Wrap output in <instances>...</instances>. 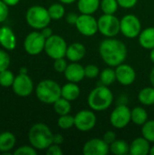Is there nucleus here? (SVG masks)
<instances>
[{"label":"nucleus","mask_w":154,"mask_h":155,"mask_svg":"<svg viewBox=\"0 0 154 155\" xmlns=\"http://www.w3.org/2000/svg\"><path fill=\"white\" fill-rule=\"evenodd\" d=\"M3 2H5L8 6H15L16 5L19 4L20 0H2Z\"/></svg>","instance_id":"nucleus-45"},{"label":"nucleus","mask_w":154,"mask_h":155,"mask_svg":"<svg viewBox=\"0 0 154 155\" xmlns=\"http://www.w3.org/2000/svg\"><path fill=\"white\" fill-rule=\"evenodd\" d=\"M0 154H1V153H0Z\"/></svg>","instance_id":"nucleus-51"},{"label":"nucleus","mask_w":154,"mask_h":155,"mask_svg":"<svg viewBox=\"0 0 154 155\" xmlns=\"http://www.w3.org/2000/svg\"><path fill=\"white\" fill-rule=\"evenodd\" d=\"M25 20L30 27L35 30H41L48 26L52 19L47 8L42 5H33L27 9Z\"/></svg>","instance_id":"nucleus-5"},{"label":"nucleus","mask_w":154,"mask_h":155,"mask_svg":"<svg viewBox=\"0 0 154 155\" xmlns=\"http://www.w3.org/2000/svg\"><path fill=\"white\" fill-rule=\"evenodd\" d=\"M15 74L12 71L6 69L0 72V85L3 87H10L13 85L15 81Z\"/></svg>","instance_id":"nucleus-33"},{"label":"nucleus","mask_w":154,"mask_h":155,"mask_svg":"<svg viewBox=\"0 0 154 155\" xmlns=\"http://www.w3.org/2000/svg\"><path fill=\"white\" fill-rule=\"evenodd\" d=\"M53 132L44 123L34 124L28 132L29 143L37 151L46 150L53 143Z\"/></svg>","instance_id":"nucleus-2"},{"label":"nucleus","mask_w":154,"mask_h":155,"mask_svg":"<svg viewBox=\"0 0 154 155\" xmlns=\"http://www.w3.org/2000/svg\"><path fill=\"white\" fill-rule=\"evenodd\" d=\"M67 65H68V63H67V61L65 60L64 57L55 59L54 62V69L57 73H64Z\"/></svg>","instance_id":"nucleus-37"},{"label":"nucleus","mask_w":154,"mask_h":155,"mask_svg":"<svg viewBox=\"0 0 154 155\" xmlns=\"http://www.w3.org/2000/svg\"><path fill=\"white\" fill-rule=\"evenodd\" d=\"M121 34L130 39L136 38L142 32L140 19L133 14H127L120 19Z\"/></svg>","instance_id":"nucleus-8"},{"label":"nucleus","mask_w":154,"mask_h":155,"mask_svg":"<svg viewBox=\"0 0 154 155\" xmlns=\"http://www.w3.org/2000/svg\"><path fill=\"white\" fill-rule=\"evenodd\" d=\"M142 135L150 143H154V120H148L142 125Z\"/></svg>","instance_id":"nucleus-31"},{"label":"nucleus","mask_w":154,"mask_h":155,"mask_svg":"<svg viewBox=\"0 0 154 155\" xmlns=\"http://www.w3.org/2000/svg\"><path fill=\"white\" fill-rule=\"evenodd\" d=\"M110 152L115 155H126L130 153V144L124 140H115L110 144Z\"/></svg>","instance_id":"nucleus-26"},{"label":"nucleus","mask_w":154,"mask_h":155,"mask_svg":"<svg viewBox=\"0 0 154 155\" xmlns=\"http://www.w3.org/2000/svg\"><path fill=\"white\" fill-rule=\"evenodd\" d=\"M99 77H100V82L102 84L110 86L116 81L115 69H113L111 66H109L108 68H105L102 72H100Z\"/></svg>","instance_id":"nucleus-28"},{"label":"nucleus","mask_w":154,"mask_h":155,"mask_svg":"<svg viewBox=\"0 0 154 155\" xmlns=\"http://www.w3.org/2000/svg\"><path fill=\"white\" fill-rule=\"evenodd\" d=\"M15 155H36L37 150L34 148L31 144L30 145H23L15 149L14 152Z\"/></svg>","instance_id":"nucleus-36"},{"label":"nucleus","mask_w":154,"mask_h":155,"mask_svg":"<svg viewBox=\"0 0 154 155\" xmlns=\"http://www.w3.org/2000/svg\"><path fill=\"white\" fill-rule=\"evenodd\" d=\"M45 41L41 32H31L24 40V49L30 55H38L44 51Z\"/></svg>","instance_id":"nucleus-10"},{"label":"nucleus","mask_w":154,"mask_h":155,"mask_svg":"<svg viewBox=\"0 0 154 155\" xmlns=\"http://www.w3.org/2000/svg\"><path fill=\"white\" fill-rule=\"evenodd\" d=\"M150 82H151L152 86L154 87V67L152 69V71L150 73Z\"/></svg>","instance_id":"nucleus-46"},{"label":"nucleus","mask_w":154,"mask_h":155,"mask_svg":"<svg viewBox=\"0 0 154 155\" xmlns=\"http://www.w3.org/2000/svg\"><path fill=\"white\" fill-rule=\"evenodd\" d=\"M97 123V117L93 110H81L74 115V127L80 132L93 130Z\"/></svg>","instance_id":"nucleus-11"},{"label":"nucleus","mask_w":154,"mask_h":155,"mask_svg":"<svg viewBox=\"0 0 154 155\" xmlns=\"http://www.w3.org/2000/svg\"><path fill=\"white\" fill-rule=\"evenodd\" d=\"M113 102V94L108 86L101 84L94 87L89 94L87 103L94 112L107 110Z\"/></svg>","instance_id":"nucleus-3"},{"label":"nucleus","mask_w":154,"mask_h":155,"mask_svg":"<svg viewBox=\"0 0 154 155\" xmlns=\"http://www.w3.org/2000/svg\"><path fill=\"white\" fill-rule=\"evenodd\" d=\"M77 31L84 36H93L98 32V21L93 15L81 14L75 24Z\"/></svg>","instance_id":"nucleus-12"},{"label":"nucleus","mask_w":154,"mask_h":155,"mask_svg":"<svg viewBox=\"0 0 154 155\" xmlns=\"http://www.w3.org/2000/svg\"><path fill=\"white\" fill-rule=\"evenodd\" d=\"M150 59H151V61L154 64V48L152 49L151 52H150Z\"/></svg>","instance_id":"nucleus-48"},{"label":"nucleus","mask_w":154,"mask_h":155,"mask_svg":"<svg viewBox=\"0 0 154 155\" xmlns=\"http://www.w3.org/2000/svg\"><path fill=\"white\" fill-rule=\"evenodd\" d=\"M139 102L146 106H151L154 104V87L148 86L143 88L138 94Z\"/></svg>","instance_id":"nucleus-24"},{"label":"nucleus","mask_w":154,"mask_h":155,"mask_svg":"<svg viewBox=\"0 0 154 155\" xmlns=\"http://www.w3.org/2000/svg\"><path fill=\"white\" fill-rule=\"evenodd\" d=\"M27 68L26 67H25V66H23V67H21L20 68V71H19V74H27Z\"/></svg>","instance_id":"nucleus-49"},{"label":"nucleus","mask_w":154,"mask_h":155,"mask_svg":"<svg viewBox=\"0 0 154 155\" xmlns=\"http://www.w3.org/2000/svg\"><path fill=\"white\" fill-rule=\"evenodd\" d=\"M57 125L59 128L63 130H69L74 126V116L71 115L70 114L60 115L59 119L57 120Z\"/></svg>","instance_id":"nucleus-32"},{"label":"nucleus","mask_w":154,"mask_h":155,"mask_svg":"<svg viewBox=\"0 0 154 155\" xmlns=\"http://www.w3.org/2000/svg\"><path fill=\"white\" fill-rule=\"evenodd\" d=\"M67 46L68 45L66 41L62 36L53 35L45 41L44 52L50 58L55 60L58 58L65 57Z\"/></svg>","instance_id":"nucleus-7"},{"label":"nucleus","mask_w":154,"mask_h":155,"mask_svg":"<svg viewBox=\"0 0 154 155\" xmlns=\"http://www.w3.org/2000/svg\"><path fill=\"white\" fill-rule=\"evenodd\" d=\"M8 15H9L8 5L2 0H0V23L5 22L7 19Z\"/></svg>","instance_id":"nucleus-38"},{"label":"nucleus","mask_w":154,"mask_h":155,"mask_svg":"<svg viewBox=\"0 0 154 155\" xmlns=\"http://www.w3.org/2000/svg\"><path fill=\"white\" fill-rule=\"evenodd\" d=\"M78 15L75 14V13H69L66 15V17H65V20L66 22L69 24V25H75L76 22H77V19H78Z\"/></svg>","instance_id":"nucleus-42"},{"label":"nucleus","mask_w":154,"mask_h":155,"mask_svg":"<svg viewBox=\"0 0 154 155\" xmlns=\"http://www.w3.org/2000/svg\"><path fill=\"white\" fill-rule=\"evenodd\" d=\"M0 45L6 51H12L16 47V36L9 26L0 27Z\"/></svg>","instance_id":"nucleus-17"},{"label":"nucleus","mask_w":154,"mask_h":155,"mask_svg":"<svg viewBox=\"0 0 154 155\" xmlns=\"http://www.w3.org/2000/svg\"><path fill=\"white\" fill-rule=\"evenodd\" d=\"M47 9L52 20H60L65 15V9L62 3L52 4Z\"/></svg>","instance_id":"nucleus-29"},{"label":"nucleus","mask_w":154,"mask_h":155,"mask_svg":"<svg viewBox=\"0 0 154 155\" xmlns=\"http://www.w3.org/2000/svg\"><path fill=\"white\" fill-rule=\"evenodd\" d=\"M132 122V110L125 104H118L111 113L110 123L116 129H123Z\"/></svg>","instance_id":"nucleus-9"},{"label":"nucleus","mask_w":154,"mask_h":155,"mask_svg":"<svg viewBox=\"0 0 154 155\" xmlns=\"http://www.w3.org/2000/svg\"><path fill=\"white\" fill-rule=\"evenodd\" d=\"M140 45L147 50L154 48V27H147L140 33L138 36Z\"/></svg>","instance_id":"nucleus-21"},{"label":"nucleus","mask_w":154,"mask_h":155,"mask_svg":"<svg viewBox=\"0 0 154 155\" xmlns=\"http://www.w3.org/2000/svg\"><path fill=\"white\" fill-rule=\"evenodd\" d=\"M98 32L105 37H115L121 33L120 19L114 15H102L98 19Z\"/></svg>","instance_id":"nucleus-6"},{"label":"nucleus","mask_w":154,"mask_h":155,"mask_svg":"<svg viewBox=\"0 0 154 155\" xmlns=\"http://www.w3.org/2000/svg\"><path fill=\"white\" fill-rule=\"evenodd\" d=\"M64 74L68 82L80 83L85 77L84 67L78 62H71V64H68Z\"/></svg>","instance_id":"nucleus-16"},{"label":"nucleus","mask_w":154,"mask_h":155,"mask_svg":"<svg viewBox=\"0 0 154 155\" xmlns=\"http://www.w3.org/2000/svg\"><path fill=\"white\" fill-rule=\"evenodd\" d=\"M110 153V145L102 138H93L87 141L83 147L84 155H106Z\"/></svg>","instance_id":"nucleus-14"},{"label":"nucleus","mask_w":154,"mask_h":155,"mask_svg":"<svg viewBox=\"0 0 154 155\" xmlns=\"http://www.w3.org/2000/svg\"><path fill=\"white\" fill-rule=\"evenodd\" d=\"M11 64V57L5 49H0V72L8 69Z\"/></svg>","instance_id":"nucleus-34"},{"label":"nucleus","mask_w":154,"mask_h":155,"mask_svg":"<svg viewBox=\"0 0 154 155\" xmlns=\"http://www.w3.org/2000/svg\"><path fill=\"white\" fill-rule=\"evenodd\" d=\"M103 139L104 140L105 143H107L109 145L112 144L115 140H117V136H116V134L115 132L113 131H107L104 133L103 136Z\"/></svg>","instance_id":"nucleus-40"},{"label":"nucleus","mask_w":154,"mask_h":155,"mask_svg":"<svg viewBox=\"0 0 154 155\" xmlns=\"http://www.w3.org/2000/svg\"><path fill=\"white\" fill-rule=\"evenodd\" d=\"M151 143L143 136L135 138L130 144V154L147 155L150 154Z\"/></svg>","instance_id":"nucleus-18"},{"label":"nucleus","mask_w":154,"mask_h":155,"mask_svg":"<svg viewBox=\"0 0 154 155\" xmlns=\"http://www.w3.org/2000/svg\"><path fill=\"white\" fill-rule=\"evenodd\" d=\"M64 136L61 134H54V137H53V143L61 145L64 143Z\"/></svg>","instance_id":"nucleus-44"},{"label":"nucleus","mask_w":154,"mask_h":155,"mask_svg":"<svg viewBox=\"0 0 154 155\" xmlns=\"http://www.w3.org/2000/svg\"><path fill=\"white\" fill-rule=\"evenodd\" d=\"M117 2L119 4V6L125 9H130L136 5L138 0H117Z\"/></svg>","instance_id":"nucleus-41"},{"label":"nucleus","mask_w":154,"mask_h":155,"mask_svg":"<svg viewBox=\"0 0 154 155\" xmlns=\"http://www.w3.org/2000/svg\"><path fill=\"white\" fill-rule=\"evenodd\" d=\"M45 151H46L47 155H63L64 153L61 146L55 143H52Z\"/></svg>","instance_id":"nucleus-39"},{"label":"nucleus","mask_w":154,"mask_h":155,"mask_svg":"<svg viewBox=\"0 0 154 155\" xmlns=\"http://www.w3.org/2000/svg\"><path fill=\"white\" fill-rule=\"evenodd\" d=\"M86 54L85 46L78 42L73 43L67 46L65 57L70 62H79L81 61Z\"/></svg>","instance_id":"nucleus-19"},{"label":"nucleus","mask_w":154,"mask_h":155,"mask_svg":"<svg viewBox=\"0 0 154 155\" xmlns=\"http://www.w3.org/2000/svg\"><path fill=\"white\" fill-rule=\"evenodd\" d=\"M34 91L40 102L46 104H53L61 97L62 86L52 79H44L38 83Z\"/></svg>","instance_id":"nucleus-4"},{"label":"nucleus","mask_w":154,"mask_h":155,"mask_svg":"<svg viewBox=\"0 0 154 155\" xmlns=\"http://www.w3.org/2000/svg\"><path fill=\"white\" fill-rule=\"evenodd\" d=\"M148 121V113L142 106H136L132 110V122L138 125L142 126Z\"/></svg>","instance_id":"nucleus-25"},{"label":"nucleus","mask_w":154,"mask_h":155,"mask_svg":"<svg viewBox=\"0 0 154 155\" xmlns=\"http://www.w3.org/2000/svg\"><path fill=\"white\" fill-rule=\"evenodd\" d=\"M99 54L103 61L111 67H116L123 64L128 54L123 42L114 37H106L99 45Z\"/></svg>","instance_id":"nucleus-1"},{"label":"nucleus","mask_w":154,"mask_h":155,"mask_svg":"<svg viewBox=\"0 0 154 155\" xmlns=\"http://www.w3.org/2000/svg\"><path fill=\"white\" fill-rule=\"evenodd\" d=\"M60 3L64 4V5H71L73 3H74L76 0H58Z\"/></svg>","instance_id":"nucleus-47"},{"label":"nucleus","mask_w":154,"mask_h":155,"mask_svg":"<svg viewBox=\"0 0 154 155\" xmlns=\"http://www.w3.org/2000/svg\"><path fill=\"white\" fill-rule=\"evenodd\" d=\"M150 154L154 155V143L152 146H151V150H150Z\"/></svg>","instance_id":"nucleus-50"},{"label":"nucleus","mask_w":154,"mask_h":155,"mask_svg":"<svg viewBox=\"0 0 154 155\" xmlns=\"http://www.w3.org/2000/svg\"><path fill=\"white\" fill-rule=\"evenodd\" d=\"M80 94H81V89L76 83L69 82L62 86L61 96L70 102L78 99Z\"/></svg>","instance_id":"nucleus-22"},{"label":"nucleus","mask_w":154,"mask_h":155,"mask_svg":"<svg viewBox=\"0 0 154 155\" xmlns=\"http://www.w3.org/2000/svg\"><path fill=\"white\" fill-rule=\"evenodd\" d=\"M12 87L14 93L19 97H27L34 90V82L27 74H19L16 75Z\"/></svg>","instance_id":"nucleus-13"},{"label":"nucleus","mask_w":154,"mask_h":155,"mask_svg":"<svg viewBox=\"0 0 154 155\" xmlns=\"http://www.w3.org/2000/svg\"><path fill=\"white\" fill-rule=\"evenodd\" d=\"M16 143V138L11 132H3L0 134V153L9 154Z\"/></svg>","instance_id":"nucleus-20"},{"label":"nucleus","mask_w":154,"mask_h":155,"mask_svg":"<svg viewBox=\"0 0 154 155\" xmlns=\"http://www.w3.org/2000/svg\"><path fill=\"white\" fill-rule=\"evenodd\" d=\"M54 112L60 116V115H64V114H70L71 110H72V105H71V102L66 100L64 97H60L58 100H56L54 104Z\"/></svg>","instance_id":"nucleus-27"},{"label":"nucleus","mask_w":154,"mask_h":155,"mask_svg":"<svg viewBox=\"0 0 154 155\" xmlns=\"http://www.w3.org/2000/svg\"><path fill=\"white\" fill-rule=\"evenodd\" d=\"M84 74L85 77L88 79H94L99 76L100 74V69L95 64H87L84 67Z\"/></svg>","instance_id":"nucleus-35"},{"label":"nucleus","mask_w":154,"mask_h":155,"mask_svg":"<svg viewBox=\"0 0 154 155\" xmlns=\"http://www.w3.org/2000/svg\"><path fill=\"white\" fill-rule=\"evenodd\" d=\"M116 81L123 85L129 86L133 84L136 79V72L134 68L128 64H121L115 67Z\"/></svg>","instance_id":"nucleus-15"},{"label":"nucleus","mask_w":154,"mask_h":155,"mask_svg":"<svg viewBox=\"0 0 154 155\" xmlns=\"http://www.w3.org/2000/svg\"><path fill=\"white\" fill-rule=\"evenodd\" d=\"M41 34L44 35V37L45 38V39H47V38H49L50 36H52L54 34H53V29L52 28H50L49 26H45L44 28H43V29H41Z\"/></svg>","instance_id":"nucleus-43"},{"label":"nucleus","mask_w":154,"mask_h":155,"mask_svg":"<svg viewBox=\"0 0 154 155\" xmlns=\"http://www.w3.org/2000/svg\"><path fill=\"white\" fill-rule=\"evenodd\" d=\"M101 0H78L77 9L81 14L93 15L100 7Z\"/></svg>","instance_id":"nucleus-23"},{"label":"nucleus","mask_w":154,"mask_h":155,"mask_svg":"<svg viewBox=\"0 0 154 155\" xmlns=\"http://www.w3.org/2000/svg\"><path fill=\"white\" fill-rule=\"evenodd\" d=\"M119 4L117 0H101L100 8L103 14L114 15L118 10Z\"/></svg>","instance_id":"nucleus-30"}]
</instances>
